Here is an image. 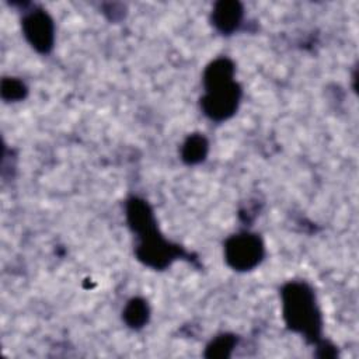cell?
<instances>
[{"mask_svg": "<svg viewBox=\"0 0 359 359\" xmlns=\"http://www.w3.org/2000/svg\"><path fill=\"white\" fill-rule=\"evenodd\" d=\"M236 337L230 334H222L210 341L206 346V358H229L236 346Z\"/></svg>", "mask_w": 359, "mask_h": 359, "instance_id": "11", "label": "cell"}, {"mask_svg": "<svg viewBox=\"0 0 359 359\" xmlns=\"http://www.w3.org/2000/svg\"><path fill=\"white\" fill-rule=\"evenodd\" d=\"M240 97L241 88L233 81L227 86L206 91L201 98V108L208 118L220 122L229 119L237 111Z\"/></svg>", "mask_w": 359, "mask_h": 359, "instance_id": "4", "label": "cell"}, {"mask_svg": "<svg viewBox=\"0 0 359 359\" xmlns=\"http://www.w3.org/2000/svg\"><path fill=\"white\" fill-rule=\"evenodd\" d=\"M234 77V65L226 57L213 60L203 73V86L205 90H213L233 83Z\"/></svg>", "mask_w": 359, "mask_h": 359, "instance_id": "8", "label": "cell"}, {"mask_svg": "<svg viewBox=\"0 0 359 359\" xmlns=\"http://www.w3.org/2000/svg\"><path fill=\"white\" fill-rule=\"evenodd\" d=\"M149 317H150L149 304L142 297L130 299L122 311V318L125 324L133 330H139L144 327L149 321Z\"/></svg>", "mask_w": 359, "mask_h": 359, "instance_id": "9", "label": "cell"}, {"mask_svg": "<svg viewBox=\"0 0 359 359\" xmlns=\"http://www.w3.org/2000/svg\"><path fill=\"white\" fill-rule=\"evenodd\" d=\"M282 310L286 325L311 342L321 332V314L311 287L303 282H290L282 289Z\"/></svg>", "mask_w": 359, "mask_h": 359, "instance_id": "1", "label": "cell"}, {"mask_svg": "<svg viewBox=\"0 0 359 359\" xmlns=\"http://www.w3.org/2000/svg\"><path fill=\"white\" fill-rule=\"evenodd\" d=\"M0 91H1V97L3 100L6 101H20V100H24L28 90H27V86L15 79V77H6L1 80V87H0Z\"/></svg>", "mask_w": 359, "mask_h": 359, "instance_id": "12", "label": "cell"}, {"mask_svg": "<svg viewBox=\"0 0 359 359\" xmlns=\"http://www.w3.org/2000/svg\"><path fill=\"white\" fill-rule=\"evenodd\" d=\"M126 217L130 229L137 234L156 227V220L150 206L139 198H130L126 203Z\"/></svg>", "mask_w": 359, "mask_h": 359, "instance_id": "7", "label": "cell"}, {"mask_svg": "<svg viewBox=\"0 0 359 359\" xmlns=\"http://www.w3.org/2000/svg\"><path fill=\"white\" fill-rule=\"evenodd\" d=\"M209 143L205 136L195 133L187 137L181 149V158L187 164H198L208 156Z\"/></svg>", "mask_w": 359, "mask_h": 359, "instance_id": "10", "label": "cell"}, {"mask_svg": "<svg viewBox=\"0 0 359 359\" xmlns=\"http://www.w3.org/2000/svg\"><path fill=\"white\" fill-rule=\"evenodd\" d=\"M224 258L233 269L250 271L264 258V244L257 234H234L224 244Z\"/></svg>", "mask_w": 359, "mask_h": 359, "instance_id": "2", "label": "cell"}, {"mask_svg": "<svg viewBox=\"0 0 359 359\" xmlns=\"http://www.w3.org/2000/svg\"><path fill=\"white\" fill-rule=\"evenodd\" d=\"M243 14V6L238 1H219L212 11V22L222 34H231L241 24Z\"/></svg>", "mask_w": 359, "mask_h": 359, "instance_id": "6", "label": "cell"}, {"mask_svg": "<svg viewBox=\"0 0 359 359\" xmlns=\"http://www.w3.org/2000/svg\"><path fill=\"white\" fill-rule=\"evenodd\" d=\"M139 237L140 243L136 248V255L150 268L164 269L172 259H175V257L180 255V250L157 234L156 227L139 234Z\"/></svg>", "mask_w": 359, "mask_h": 359, "instance_id": "3", "label": "cell"}, {"mask_svg": "<svg viewBox=\"0 0 359 359\" xmlns=\"http://www.w3.org/2000/svg\"><path fill=\"white\" fill-rule=\"evenodd\" d=\"M22 32L29 45L39 53H49L55 41V25L43 10H34L22 18Z\"/></svg>", "mask_w": 359, "mask_h": 359, "instance_id": "5", "label": "cell"}]
</instances>
